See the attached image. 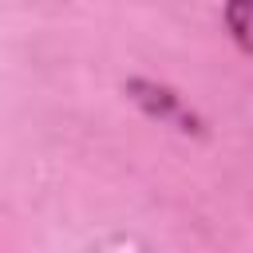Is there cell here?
I'll use <instances>...</instances> for the list:
<instances>
[{
  "label": "cell",
  "instance_id": "cell-1",
  "mask_svg": "<svg viewBox=\"0 0 253 253\" xmlns=\"http://www.w3.org/2000/svg\"><path fill=\"white\" fill-rule=\"evenodd\" d=\"M123 91H126V99H130L146 119H154V123H162V126H174L178 134H206L202 115H198L170 83H158V79H150V75H130V79L123 83Z\"/></svg>",
  "mask_w": 253,
  "mask_h": 253
},
{
  "label": "cell",
  "instance_id": "cell-2",
  "mask_svg": "<svg viewBox=\"0 0 253 253\" xmlns=\"http://www.w3.org/2000/svg\"><path fill=\"white\" fill-rule=\"evenodd\" d=\"M221 28L229 43L253 63V0H229L221 4Z\"/></svg>",
  "mask_w": 253,
  "mask_h": 253
}]
</instances>
